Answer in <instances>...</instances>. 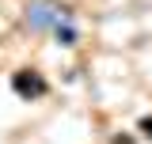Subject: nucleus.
I'll list each match as a JSON object with an SVG mask.
<instances>
[{"instance_id":"1","label":"nucleus","mask_w":152,"mask_h":144,"mask_svg":"<svg viewBox=\"0 0 152 144\" xmlns=\"http://www.w3.org/2000/svg\"><path fill=\"white\" fill-rule=\"evenodd\" d=\"M61 19H72V8L61 0H27L23 8V27L31 34H50Z\"/></svg>"},{"instance_id":"2","label":"nucleus","mask_w":152,"mask_h":144,"mask_svg":"<svg viewBox=\"0 0 152 144\" xmlns=\"http://www.w3.org/2000/svg\"><path fill=\"white\" fill-rule=\"evenodd\" d=\"M12 91H15V99H23V103H38V99L50 95V80L38 68H15L12 72Z\"/></svg>"},{"instance_id":"3","label":"nucleus","mask_w":152,"mask_h":144,"mask_svg":"<svg viewBox=\"0 0 152 144\" xmlns=\"http://www.w3.org/2000/svg\"><path fill=\"white\" fill-rule=\"evenodd\" d=\"M50 38H53L57 46H65V49L80 46V27H76V15H72V19H61L53 31H50Z\"/></svg>"},{"instance_id":"4","label":"nucleus","mask_w":152,"mask_h":144,"mask_svg":"<svg viewBox=\"0 0 152 144\" xmlns=\"http://www.w3.org/2000/svg\"><path fill=\"white\" fill-rule=\"evenodd\" d=\"M137 137H141V140H152V114H145V118L137 121Z\"/></svg>"},{"instance_id":"5","label":"nucleus","mask_w":152,"mask_h":144,"mask_svg":"<svg viewBox=\"0 0 152 144\" xmlns=\"http://www.w3.org/2000/svg\"><path fill=\"white\" fill-rule=\"evenodd\" d=\"M110 144H137V137H133V133H114Z\"/></svg>"}]
</instances>
